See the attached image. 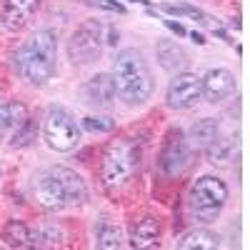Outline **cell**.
Here are the masks:
<instances>
[{"label": "cell", "instance_id": "6da1fadb", "mask_svg": "<svg viewBox=\"0 0 250 250\" xmlns=\"http://www.w3.org/2000/svg\"><path fill=\"white\" fill-rule=\"evenodd\" d=\"M33 195L45 210H62V208L85 203L88 188L75 170L65 168V165H50L33 175Z\"/></svg>", "mask_w": 250, "mask_h": 250}, {"label": "cell", "instance_id": "7a4b0ae2", "mask_svg": "<svg viewBox=\"0 0 250 250\" xmlns=\"http://www.w3.org/2000/svg\"><path fill=\"white\" fill-rule=\"evenodd\" d=\"M15 70L30 85H43L58 68V35L53 30H38L15 50Z\"/></svg>", "mask_w": 250, "mask_h": 250}, {"label": "cell", "instance_id": "3957f363", "mask_svg": "<svg viewBox=\"0 0 250 250\" xmlns=\"http://www.w3.org/2000/svg\"><path fill=\"white\" fill-rule=\"evenodd\" d=\"M113 83L115 95L128 105H143L153 95V75L143 53L135 48H125L113 60Z\"/></svg>", "mask_w": 250, "mask_h": 250}, {"label": "cell", "instance_id": "277c9868", "mask_svg": "<svg viewBox=\"0 0 250 250\" xmlns=\"http://www.w3.org/2000/svg\"><path fill=\"white\" fill-rule=\"evenodd\" d=\"M140 168V150L130 140H113L103 155V185L108 193H123Z\"/></svg>", "mask_w": 250, "mask_h": 250}, {"label": "cell", "instance_id": "5b68a950", "mask_svg": "<svg viewBox=\"0 0 250 250\" xmlns=\"http://www.w3.org/2000/svg\"><path fill=\"white\" fill-rule=\"evenodd\" d=\"M43 138L48 143V148H53L58 153H70L83 140V128L68 108L53 105V108H48V113L43 118Z\"/></svg>", "mask_w": 250, "mask_h": 250}, {"label": "cell", "instance_id": "8992f818", "mask_svg": "<svg viewBox=\"0 0 250 250\" xmlns=\"http://www.w3.org/2000/svg\"><path fill=\"white\" fill-rule=\"evenodd\" d=\"M228 195H230L228 185L220 178L203 175L200 180H195L193 190H190V208L203 223H210L220 215L223 205L228 203Z\"/></svg>", "mask_w": 250, "mask_h": 250}, {"label": "cell", "instance_id": "52a82bcc", "mask_svg": "<svg viewBox=\"0 0 250 250\" xmlns=\"http://www.w3.org/2000/svg\"><path fill=\"white\" fill-rule=\"evenodd\" d=\"M103 23L95 18L85 20L73 35H70V43H68V55L73 62L78 65H85V62H93L95 58H100L103 53V43H105V38H103Z\"/></svg>", "mask_w": 250, "mask_h": 250}, {"label": "cell", "instance_id": "ba28073f", "mask_svg": "<svg viewBox=\"0 0 250 250\" xmlns=\"http://www.w3.org/2000/svg\"><path fill=\"white\" fill-rule=\"evenodd\" d=\"M165 100L173 110H190L203 100V83L195 73H175V78L170 80Z\"/></svg>", "mask_w": 250, "mask_h": 250}, {"label": "cell", "instance_id": "9c48e42d", "mask_svg": "<svg viewBox=\"0 0 250 250\" xmlns=\"http://www.w3.org/2000/svg\"><path fill=\"white\" fill-rule=\"evenodd\" d=\"M80 98L85 105L95 108H110L115 103V83L110 73H98L90 80H85V85L80 88Z\"/></svg>", "mask_w": 250, "mask_h": 250}, {"label": "cell", "instance_id": "30bf717a", "mask_svg": "<svg viewBox=\"0 0 250 250\" xmlns=\"http://www.w3.org/2000/svg\"><path fill=\"white\" fill-rule=\"evenodd\" d=\"M35 10H38V0H5L3 10H0V25L8 33H18L30 23Z\"/></svg>", "mask_w": 250, "mask_h": 250}, {"label": "cell", "instance_id": "8fae6325", "mask_svg": "<svg viewBox=\"0 0 250 250\" xmlns=\"http://www.w3.org/2000/svg\"><path fill=\"white\" fill-rule=\"evenodd\" d=\"M203 83V98H208L210 103H223L225 98H230L235 93V75L225 68H215L205 78H200Z\"/></svg>", "mask_w": 250, "mask_h": 250}, {"label": "cell", "instance_id": "7c38bea8", "mask_svg": "<svg viewBox=\"0 0 250 250\" xmlns=\"http://www.w3.org/2000/svg\"><path fill=\"white\" fill-rule=\"evenodd\" d=\"M188 165V145H185V135L183 133H170L165 150L160 155V168L165 175H180L183 168Z\"/></svg>", "mask_w": 250, "mask_h": 250}, {"label": "cell", "instance_id": "4fadbf2b", "mask_svg": "<svg viewBox=\"0 0 250 250\" xmlns=\"http://www.w3.org/2000/svg\"><path fill=\"white\" fill-rule=\"evenodd\" d=\"M28 120H30V113L23 103H18V100L3 103V105H0V138L8 140L10 135H15L23 128Z\"/></svg>", "mask_w": 250, "mask_h": 250}, {"label": "cell", "instance_id": "5bb4252c", "mask_svg": "<svg viewBox=\"0 0 250 250\" xmlns=\"http://www.w3.org/2000/svg\"><path fill=\"white\" fill-rule=\"evenodd\" d=\"M218 135H220V125H218V120H213V118H203V120L193 123L190 128H188L185 145H188V150H205Z\"/></svg>", "mask_w": 250, "mask_h": 250}, {"label": "cell", "instance_id": "9a60e30c", "mask_svg": "<svg viewBox=\"0 0 250 250\" xmlns=\"http://www.w3.org/2000/svg\"><path fill=\"white\" fill-rule=\"evenodd\" d=\"M155 55H158L160 68L168 70V73H173V75H175V73H183L185 62H188L185 50L175 43V40H160L158 48H155Z\"/></svg>", "mask_w": 250, "mask_h": 250}, {"label": "cell", "instance_id": "2e32d148", "mask_svg": "<svg viewBox=\"0 0 250 250\" xmlns=\"http://www.w3.org/2000/svg\"><path fill=\"white\" fill-rule=\"evenodd\" d=\"M160 238V220L158 218H143L130 230V245L133 248H153Z\"/></svg>", "mask_w": 250, "mask_h": 250}, {"label": "cell", "instance_id": "e0dca14e", "mask_svg": "<svg viewBox=\"0 0 250 250\" xmlns=\"http://www.w3.org/2000/svg\"><path fill=\"white\" fill-rule=\"evenodd\" d=\"M178 248L180 250H215L220 248V238L213 230H208V228H195V230L185 233L178 240Z\"/></svg>", "mask_w": 250, "mask_h": 250}, {"label": "cell", "instance_id": "ac0fdd59", "mask_svg": "<svg viewBox=\"0 0 250 250\" xmlns=\"http://www.w3.org/2000/svg\"><path fill=\"white\" fill-rule=\"evenodd\" d=\"M95 245L103 250H118L123 245V230L110 220V218H100L95 225Z\"/></svg>", "mask_w": 250, "mask_h": 250}, {"label": "cell", "instance_id": "d6986e66", "mask_svg": "<svg viewBox=\"0 0 250 250\" xmlns=\"http://www.w3.org/2000/svg\"><path fill=\"white\" fill-rule=\"evenodd\" d=\"M62 238H65V233H62V228L55 225V223H43V225H38L35 230H30V245H38V248L60 245Z\"/></svg>", "mask_w": 250, "mask_h": 250}, {"label": "cell", "instance_id": "ffe728a7", "mask_svg": "<svg viewBox=\"0 0 250 250\" xmlns=\"http://www.w3.org/2000/svg\"><path fill=\"white\" fill-rule=\"evenodd\" d=\"M205 150H208V160H210L213 165H228L233 160V155H235V140L218 135Z\"/></svg>", "mask_w": 250, "mask_h": 250}, {"label": "cell", "instance_id": "44dd1931", "mask_svg": "<svg viewBox=\"0 0 250 250\" xmlns=\"http://www.w3.org/2000/svg\"><path fill=\"white\" fill-rule=\"evenodd\" d=\"M160 10L170 13V15H185V18H193V20H198L200 25H213V23H210V18H208L203 10H198V8H193V5H188V3H163V5H160Z\"/></svg>", "mask_w": 250, "mask_h": 250}, {"label": "cell", "instance_id": "7402d4cb", "mask_svg": "<svg viewBox=\"0 0 250 250\" xmlns=\"http://www.w3.org/2000/svg\"><path fill=\"white\" fill-rule=\"evenodd\" d=\"M5 240L8 245L13 248H25L30 245V228L25 223H20V220H10L8 228H5Z\"/></svg>", "mask_w": 250, "mask_h": 250}, {"label": "cell", "instance_id": "603a6c76", "mask_svg": "<svg viewBox=\"0 0 250 250\" xmlns=\"http://www.w3.org/2000/svg\"><path fill=\"white\" fill-rule=\"evenodd\" d=\"M35 133H38V128H35L33 118H30V120H28L15 135L8 138V145H10V148H28V145L35 140Z\"/></svg>", "mask_w": 250, "mask_h": 250}, {"label": "cell", "instance_id": "cb8c5ba5", "mask_svg": "<svg viewBox=\"0 0 250 250\" xmlns=\"http://www.w3.org/2000/svg\"><path fill=\"white\" fill-rule=\"evenodd\" d=\"M80 128H83V130H88V133H110V130L115 128V120H110V118H95V115H90V118H83Z\"/></svg>", "mask_w": 250, "mask_h": 250}, {"label": "cell", "instance_id": "d4e9b609", "mask_svg": "<svg viewBox=\"0 0 250 250\" xmlns=\"http://www.w3.org/2000/svg\"><path fill=\"white\" fill-rule=\"evenodd\" d=\"M98 8H105V10H115V13H125V5L115 3V0H93Z\"/></svg>", "mask_w": 250, "mask_h": 250}, {"label": "cell", "instance_id": "484cf974", "mask_svg": "<svg viewBox=\"0 0 250 250\" xmlns=\"http://www.w3.org/2000/svg\"><path fill=\"white\" fill-rule=\"evenodd\" d=\"M165 28H168V30H173L175 35H188V30H185L180 23H175V20H165Z\"/></svg>", "mask_w": 250, "mask_h": 250}, {"label": "cell", "instance_id": "4316f807", "mask_svg": "<svg viewBox=\"0 0 250 250\" xmlns=\"http://www.w3.org/2000/svg\"><path fill=\"white\" fill-rule=\"evenodd\" d=\"M190 38L195 40V43H198V45H205V38H203L200 33H195V30H193V33H190Z\"/></svg>", "mask_w": 250, "mask_h": 250}, {"label": "cell", "instance_id": "83f0119b", "mask_svg": "<svg viewBox=\"0 0 250 250\" xmlns=\"http://www.w3.org/2000/svg\"><path fill=\"white\" fill-rule=\"evenodd\" d=\"M135 3H148V0H135Z\"/></svg>", "mask_w": 250, "mask_h": 250}]
</instances>
